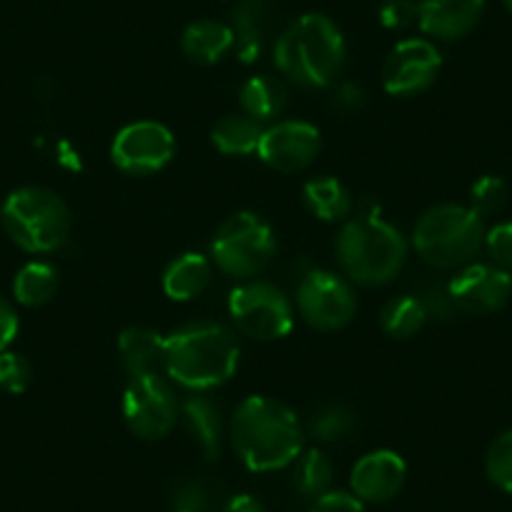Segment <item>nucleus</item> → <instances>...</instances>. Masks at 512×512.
<instances>
[{
    "label": "nucleus",
    "mask_w": 512,
    "mask_h": 512,
    "mask_svg": "<svg viewBox=\"0 0 512 512\" xmlns=\"http://www.w3.org/2000/svg\"><path fill=\"white\" fill-rule=\"evenodd\" d=\"M287 101L289 96L284 83L274 76H264V73L246 78L239 91L241 111L259 123H267L272 118L282 116Z\"/></svg>",
    "instance_id": "nucleus-23"
},
{
    "label": "nucleus",
    "mask_w": 512,
    "mask_h": 512,
    "mask_svg": "<svg viewBox=\"0 0 512 512\" xmlns=\"http://www.w3.org/2000/svg\"><path fill=\"white\" fill-rule=\"evenodd\" d=\"M221 512H267V510H264L262 500H256L254 495H246V492H241V495L231 497Z\"/></svg>",
    "instance_id": "nucleus-39"
},
{
    "label": "nucleus",
    "mask_w": 512,
    "mask_h": 512,
    "mask_svg": "<svg viewBox=\"0 0 512 512\" xmlns=\"http://www.w3.org/2000/svg\"><path fill=\"white\" fill-rule=\"evenodd\" d=\"M277 256V236L254 211H236L216 229L211 239V262L226 277L246 282L262 274Z\"/></svg>",
    "instance_id": "nucleus-7"
},
{
    "label": "nucleus",
    "mask_w": 512,
    "mask_h": 512,
    "mask_svg": "<svg viewBox=\"0 0 512 512\" xmlns=\"http://www.w3.org/2000/svg\"><path fill=\"white\" fill-rule=\"evenodd\" d=\"M294 465V487L302 497L317 500L332 490L334 465L324 450H302V455L292 462Z\"/></svg>",
    "instance_id": "nucleus-26"
},
{
    "label": "nucleus",
    "mask_w": 512,
    "mask_h": 512,
    "mask_svg": "<svg viewBox=\"0 0 512 512\" xmlns=\"http://www.w3.org/2000/svg\"><path fill=\"white\" fill-rule=\"evenodd\" d=\"M214 277V262L209 256L196 254V251H186V254L176 256L174 262L166 267L164 279V294L174 302H191V299L201 297L206 287Z\"/></svg>",
    "instance_id": "nucleus-18"
},
{
    "label": "nucleus",
    "mask_w": 512,
    "mask_h": 512,
    "mask_svg": "<svg viewBox=\"0 0 512 512\" xmlns=\"http://www.w3.org/2000/svg\"><path fill=\"white\" fill-rule=\"evenodd\" d=\"M485 472L497 490L512 492V430L497 435L487 447Z\"/></svg>",
    "instance_id": "nucleus-29"
},
{
    "label": "nucleus",
    "mask_w": 512,
    "mask_h": 512,
    "mask_svg": "<svg viewBox=\"0 0 512 512\" xmlns=\"http://www.w3.org/2000/svg\"><path fill=\"white\" fill-rule=\"evenodd\" d=\"M505 204L507 184L500 176H482V179H477L475 184L470 186V209H475L482 219L502 211Z\"/></svg>",
    "instance_id": "nucleus-30"
},
{
    "label": "nucleus",
    "mask_w": 512,
    "mask_h": 512,
    "mask_svg": "<svg viewBox=\"0 0 512 512\" xmlns=\"http://www.w3.org/2000/svg\"><path fill=\"white\" fill-rule=\"evenodd\" d=\"M6 234L28 254L61 249L71 236V211L66 201L43 186H21L11 191L0 209Z\"/></svg>",
    "instance_id": "nucleus-6"
},
{
    "label": "nucleus",
    "mask_w": 512,
    "mask_h": 512,
    "mask_svg": "<svg viewBox=\"0 0 512 512\" xmlns=\"http://www.w3.org/2000/svg\"><path fill=\"white\" fill-rule=\"evenodd\" d=\"M58 269L48 262H28L13 279V297L23 307H43L58 292Z\"/></svg>",
    "instance_id": "nucleus-25"
},
{
    "label": "nucleus",
    "mask_w": 512,
    "mask_h": 512,
    "mask_svg": "<svg viewBox=\"0 0 512 512\" xmlns=\"http://www.w3.org/2000/svg\"><path fill=\"white\" fill-rule=\"evenodd\" d=\"M485 231V219L470 206L437 204L420 216L412 244L430 267L462 269L485 246Z\"/></svg>",
    "instance_id": "nucleus-5"
},
{
    "label": "nucleus",
    "mask_w": 512,
    "mask_h": 512,
    "mask_svg": "<svg viewBox=\"0 0 512 512\" xmlns=\"http://www.w3.org/2000/svg\"><path fill=\"white\" fill-rule=\"evenodd\" d=\"M297 309L317 332H339L357 314V294L339 274L312 269L297 287Z\"/></svg>",
    "instance_id": "nucleus-10"
},
{
    "label": "nucleus",
    "mask_w": 512,
    "mask_h": 512,
    "mask_svg": "<svg viewBox=\"0 0 512 512\" xmlns=\"http://www.w3.org/2000/svg\"><path fill=\"white\" fill-rule=\"evenodd\" d=\"M364 103V91L357 83H339L337 93H334V106L342 111H357Z\"/></svg>",
    "instance_id": "nucleus-38"
},
{
    "label": "nucleus",
    "mask_w": 512,
    "mask_h": 512,
    "mask_svg": "<svg viewBox=\"0 0 512 512\" xmlns=\"http://www.w3.org/2000/svg\"><path fill=\"white\" fill-rule=\"evenodd\" d=\"M239 339L219 322H196L176 329L164 344V372L194 392L221 387L239 369Z\"/></svg>",
    "instance_id": "nucleus-3"
},
{
    "label": "nucleus",
    "mask_w": 512,
    "mask_h": 512,
    "mask_svg": "<svg viewBox=\"0 0 512 512\" xmlns=\"http://www.w3.org/2000/svg\"><path fill=\"white\" fill-rule=\"evenodd\" d=\"M440 68L442 56L435 43L425 38H407L397 43L390 56L384 58V91L397 98L417 96L435 83Z\"/></svg>",
    "instance_id": "nucleus-12"
},
{
    "label": "nucleus",
    "mask_w": 512,
    "mask_h": 512,
    "mask_svg": "<svg viewBox=\"0 0 512 512\" xmlns=\"http://www.w3.org/2000/svg\"><path fill=\"white\" fill-rule=\"evenodd\" d=\"M485 0H420V28L437 41H457L477 28Z\"/></svg>",
    "instance_id": "nucleus-16"
},
{
    "label": "nucleus",
    "mask_w": 512,
    "mask_h": 512,
    "mask_svg": "<svg viewBox=\"0 0 512 512\" xmlns=\"http://www.w3.org/2000/svg\"><path fill=\"white\" fill-rule=\"evenodd\" d=\"M322 149L319 128L307 121H279L264 128L256 156L279 174H297L314 164Z\"/></svg>",
    "instance_id": "nucleus-13"
},
{
    "label": "nucleus",
    "mask_w": 512,
    "mask_h": 512,
    "mask_svg": "<svg viewBox=\"0 0 512 512\" xmlns=\"http://www.w3.org/2000/svg\"><path fill=\"white\" fill-rule=\"evenodd\" d=\"M264 136V123L254 121L246 113H229L211 128V144L224 156H251L259 151Z\"/></svg>",
    "instance_id": "nucleus-22"
},
{
    "label": "nucleus",
    "mask_w": 512,
    "mask_h": 512,
    "mask_svg": "<svg viewBox=\"0 0 512 512\" xmlns=\"http://www.w3.org/2000/svg\"><path fill=\"white\" fill-rule=\"evenodd\" d=\"M229 314L241 334L259 342H277L294 329L292 302L269 282H241L229 294Z\"/></svg>",
    "instance_id": "nucleus-8"
},
{
    "label": "nucleus",
    "mask_w": 512,
    "mask_h": 512,
    "mask_svg": "<svg viewBox=\"0 0 512 512\" xmlns=\"http://www.w3.org/2000/svg\"><path fill=\"white\" fill-rule=\"evenodd\" d=\"M181 415H184L189 435L196 440L201 455L211 462L219 460L221 440H224V420H221L219 405L211 402L206 395H199V392H196L194 397H189V400L184 402Z\"/></svg>",
    "instance_id": "nucleus-21"
},
{
    "label": "nucleus",
    "mask_w": 512,
    "mask_h": 512,
    "mask_svg": "<svg viewBox=\"0 0 512 512\" xmlns=\"http://www.w3.org/2000/svg\"><path fill=\"white\" fill-rule=\"evenodd\" d=\"M379 23L390 31H405L420 21V3L417 0H382Z\"/></svg>",
    "instance_id": "nucleus-34"
},
{
    "label": "nucleus",
    "mask_w": 512,
    "mask_h": 512,
    "mask_svg": "<svg viewBox=\"0 0 512 512\" xmlns=\"http://www.w3.org/2000/svg\"><path fill=\"white\" fill-rule=\"evenodd\" d=\"M234 51L241 63H254L264 53L272 33V8L267 0H236L231 11Z\"/></svg>",
    "instance_id": "nucleus-17"
},
{
    "label": "nucleus",
    "mask_w": 512,
    "mask_h": 512,
    "mask_svg": "<svg viewBox=\"0 0 512 512\" xmlns=\"http://www.w3.org/2000/svg\"><path fill=\"white\" fill-rule=\"evenodd\" d=\"M176 156L171 128L159 121H136L123 126L111 144V161L128 176H151L164 171Z\"/></svg>",
    "instance_id": "nucleus-11"
},
{
    "label": "nucleus",
    "mask_w": 512,
    "mask_h": 512,
    "mask_svg": "<svg viewBox=\"0 0 512 512\" xmlns=\"http://www.w3.org/2000/svg\"><path fill=\"white\" fill-rule=\"evenodd\" d=\"M407 465L395 450H374L359 457L349 475L352 495H357L364 505H382L397 497L405 487Z\"/></svg>",
    "instance_id": "nucleus-15"
},
{
    "label": "nucleus",
    "mask_w": 512,
    "mask_h": 512,
    "mask_svg": "<svg viewBox=\"0 0 512 512\" xmlns=\"http://www.w3.org/2000/svg\"><path fill=\"white\" fill-rule=\"evenodd\" d=\"M457 312L492 314L510 302L512 274L495 264L470 262L447 282Z\"/></svg>",
    "instance_id": "nucleus-14"
},
{
    "label": "nucleus",
    "mask_w": 512,
    "mask_h": 512,
    "mask_svg": "<svg viewBox=\"0 0 512 512\" xmlns=\"http://www.w3.org/2000/svg\"><path fill=\"white\" fill-rule=\"evenodd\" d=\"M121 410L128 430L146 442L164 440L179 420V402L161 372L128 377Z\"/></svg>",
    "instance_id": "nucleus-9"
},
{
    "label": "nucleus",
    "mask_w": 512,
    "mask_h": 512,
    "mask_svg": "<svg viewBox=\"0 0 512 512\" xmlns=\"http://www.w3.org/2000/svg\"><path fill=\"white\" fill-rule=\"evenodd\" d=\"M337 259L352 282L382 287L405 267L407 241L397 226L377 214V209H364L339 231Z\"/></svg>",
    "instance_id": "nucleus-4"
},
{
    "label": "nucleus",
    "mask_w": 512,
    "mask_h": 512,
    "mask_svg": "<svg viewBox=\"0 0 512 512\" xmlns=\"http://www.w3.org/2000/svg\"><path fill=\"white\" fill-rule=\"evenodd\" d=\"M420 302L425 304L427 319H450L457 309L455 302H452L447 284H430V287L425 289V294L420 297Z\"/></svg>",
    "instance_id": "nucleus-35"
},
{
    "label": "nucleus",
    "mask_w": 512,
    "mask_h": 512,
    "mask_svg": "<svg viewBox=\"0 0 512 512\" xmlns=\"http://www.w3.org/2000/svg\"><path fill=\"white\" fill-rule=\"evenodd\" d=\"M347 63V43L337 23L322 13H304L274 43V66L297 86L317 91L334 86Z\"/></svg>",
    "instance_id": "nucleus-2"
},
{
    "label": "nucleus",
    "mask_w": 512,
    "mask_h": 512,
    "mask_svg": "<svg viewBox=\"0 0 512 512\" xmlns=\"http://www.w3.org/2000/svg\"><path fill=\"white\" fill-rule=\"evenodd\" d=\"M427 312L425 304L415 294H400L382 307L379 324L392 339H410L425 327Z\"/></svg>",
    "instance_id": "nucleus-27"
},
{
    "label": "nucleus",
    "mask_w": 512,
    "mask_h": 512,
    "mask_svg": "<svg viewBox=\"0 0 512 512\" xmlns=\"http://www.w3.org/2000/svg\"><path fill=\"white\" fill-rule=\"evenodd\" d=\"M309 512H367L364 502L357 495L344 490H329L327 495L317 497Z\"/></svg>",
    "instance_id": "nucleus-36"
},
{
    "label": "nucleus",
    "mask_w": 512,
    "mask_h": 512,
    "mask_svg": "<svg viewBox=\"0 0 512 512\" xmlns=\"http://www.w3.org/2000/svg\"><path fill=\"white\" fill-rule=\"evenodd\" d=\"M502 3H505V8H507V11L512 13V0H502Z\"/></svg>",
    "instance_id": "nucleus-40"
},
{
    "label": "nucleus",
    "mask_w": 512,
    "mask_h": 512,
    "mask_svg": "<svg viewBox=\"0 0 512 512\" xmlns=\"http://www.w3.org/2000/svg\"><path fill=\"white\" fill-rule=\"evenodd\" d=\"M33 379V367L23 354L11 352H0V387L11 395H23V392L31 387Z\"/></svg>",
    "instance_id": "nucleus-31"
},
{
    "label": "nucleus",
    "mask_w": 512,
    "mask_h": 512,
    "mask_svg": "<svg viewBox=\"0 0 512 512\" xmlns=\"http://www.w3.org/2000/svg\"><path fill=\"white\" fill-rule=\"evenodd\" d=\"M181 51L196 66H214L234 51V31L229 23L211 21V18L194 21L181 36Z\"/></svg>",
    "instance_id": "nucleus-19"
},
{
    "label": "nucleus",
    "mask_w": 512,
    "mask_h": 512,
    "mask_svg": "<svg viewBox=\"0 0 512 512\" xmlns=\"http://www.w3.org/2000/svg\"><path fill=\"white\" fill-rule=\"evenodd\" d=\"M18 329H21L18 312L13 309V304L8 299L0 297V352H6L11 347L13 339L18 337Z\"/></svg>",
    "instance_id": "nucleus-37"
},
{
    "label": "nucleus",
    "mask_w": 512,
    "mask_h": 512,
    "mask_svg": "<svg viewBox=\"0 0 512 512\" xmlns=\"http://www.w3.org/2000/svg\"><path fill=\"white\" fill-rule=\"evenodd\" d=\"M209 490L201 480H181L171 490V512H206Z\"/></svg>",
    "instance_id": "nucleus-32"
},
{
    "label": "nucleus",
    "mask_w": 512,
    "mask_h": 512,
    "mask_svg": "<svg viewBox=\"0 0 512 512\" xmlns=\"http://www.w3.org/2000/svg\"><path fill=\"white\" fill-rule=\"evenodd\" d=\"M231 445L251 472L284 470L302 455L304 430L292 407L251 395L231 417Z\"/></svg>",
    "instance_id": "nucleus-1"
},
{
    "label": "nucleus",
    "mask_w": 512,
    "mask_h": 512,
    "mask_svg": "<svg viewBox=\"0 0 512 512\" xmlns=\"http://www.w3.org/2000/svg\"><path fill=\"white\" fill-rule=\"evenodd\" d=\"M166 337L149 327H128L118 337V354L123 359L128 377L154 374L164 369Z\"/></svg>",
    "instance_id": "nucleus-20"
},
{
    "label": "nucleus",
    "mask_w": 512,
    "mask_h": 512,
    "mask_svg": "<svg viewBox=\"0 0 512 512\" xmlns=\"http://www.w3.org/2000/svg\"><path fill=\"white\" fill-rule=\"evenodd\" d=\"M304 204L312 211V216H317L319 221H327V224L344 221L354 209L349 189L342 181L334 179V176H317V179H309L307 184H304Z\"/></svg>",
    "instance_id": "nucleus-24"
},
{
    "label": "nucleus",
    "mask_w": 512,
    "mask_h": 512,
    "mask_svg": "<svg viewBox=\"0 0 512 512\" xmlns=\"http://www.w3.org/2000/svg\"><path fill=\"white\" fill-rule=\"evenodd\" d=\"M354 427H357V417H354L349 407L329 405L312 417L309 432L319 442H342L352 435Z\"/></svg>",
    "instance_id": "nucleus-28"
},
{
    "label": "nucleus",
    "mask_w": 512,
    "mask_h": 512,
    "mask_svg": "<svg viewBox=\"0 0 512 512\" xmlns=\"http://www.w3.org/2000/svg\"><path fill=\"white\" fill-rule=\"evenodd\" d=\"M485 249L495 267L512 274V221H500L485 231Z\"/></svg>",
    "instance_id": "nucleus-33"
}]
</instances>
